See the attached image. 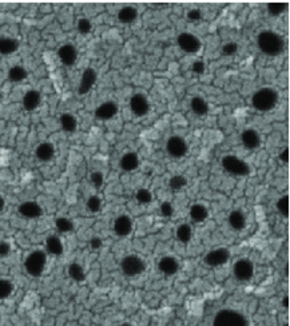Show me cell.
Returning a JSON list of instances; mask_svg holds the SVG:
<instances>
[{
	"label": "cell",
	"mask_w": 290,
	"mask_h": 326,
	"mask_svg": "<svg viewBox=\"0 0 290 326\" xmlns=\"http://www.w3.org/2000/svg\"><path fill=\"white\" fill-rule=\"evenodd\" d=\"M158 269L162 274L171 277V276H175L179 270V261L175 257H171V255H165L159 259Z\"/></svg>",
	"instance_id": "e0dca14e"
},
{
	"label": "cell",
	"mask_w": 290,
	"mask_h": 326,
	"mask_svg": "<svg viewBox=\"0 0 290 326\" xmlns=\"http://www.w3.org/2000/svg\"><path fill=\"white\" fill-rule=\"evenodd\" d=\"M90 245H91V248L97 250V249L102 248V245L103 244H102V239L98 238V237H94V238L90 241Z\"/></svg>",
	"instance_id": "bcb514c9"
},
{
	"label": "cell",
	"mask_w": 290,
	"mask_h": 326,
	"mask_svg": "<svg viewBox=\"0 0 290 326\" xmlns=\"http://www.w3.org/2000/svg\"><path fill=\"white\" fill-rule=\"evenodd\" d=\"M98 80V74L94 68H86L80 76V82H79L78 93L79 95H86L89 94L95 86V83Z\"/></svg>",
	"instance_id": "7c38bea8"
},
{
	"label": "cell",
	"mask_w": 290,
	"mask_h": 326,
	"mask_svg": "<svg viewBox=\"0 0 290 326\" xmlns=\"http://www.w3.org/2000/svg\"><path fill=\"white\" fill-rule=\"evenodd\" d=\"M257 46L262 54L267 56H278L285 50V40L280 34L266 29L257 36Z\"/></svg>",
	"instance_id": "6da1fadb"
},
{
	"label": "cell",
	"mask_w": 290,
	"mask_h": 326,
	"mask_svg": "<svg viewBox=\"0 0 290 326\" xmlns=\"http://www.w3.org/2000/svg\"><path fill=\"white\" fill-rule=\"evenodd\" d=\"M27 76H28L27 70H25L23 66H19V64L12 66V67L8 70V79H10L11 82L20 83L23 82V80H25Z\"/></svg>",
	"instance_id": "f546056e"
},
{
	"label": "cell",
	"mask_w": 290,
	"mask_h": 326,
	"mask_svg": "<svg viewBox=\"0 0 290 326\" xmlns=\"http://www.w3.org/2000/svg\"><path fill=\"white\" fill-rule=\"evenodd\" d=\"M14 292V283L10 279L0 278V301L7 300Z\"/></svg>",
	"instance_id": "d6a6232c"
},
{
	"label": "cell",
	"mask_w": 290,
	"mask_h": 326,
	"mask_svg": "<svg viewBox=\"0 0 290 326\" xmlns=\"http://www.w3.org/2000/svg\"><path fill=\"white\" fill-rule=\"evenodd\" d=\"M90 180H91V183H93L94 187H102L104 183V176L103 173H100V171H94L91 173V176H90Z\"/></svg>",
	"instance_id": "ab89813d"
},
{
	"label": "cell",
	"mask_w": 290,
	"mask_h": 326,
	"mask_svg": "<svg viewBox=\"0 0 290 326\" xmlns=\"http://www.w3.org/2000/svg\"><path fill=\"white\" fill-rule=\"evenodd\" d=\"M11 253V244L7 242V241H3L0 242V257L4 258V257H8Z\"/></svg>",
	"instance_id": "ee69618b"
},
{
	"label": "cell",
	"mask_w": 290,
	"mask_h": 326,
	"mask_svg": "<svg viewBox=\"0 0 290 326\" xmlns=\"http://www.w3.org/2000/svg\"><path fill=\"white\" fill-rule=\"evenodd\" d=\"M222 167L233 176H246L250 174V166L236 155H225L222 158Z\"/></svg>",
	"instance_id": "8992f818"
},
{
	"label": "cell",
	"mask_w": 290,
	"mask_h": 326,
	"mask_svg": "<svg viewBox=\"0 0 290 326\" xmlns=\"http://www.w3.org/2000/svg\"><path fill=\"white\" fill-rule=\"evenodd\" d=\"M35 156L40 162H49L55 156V147L51 142H43L35 150Z\"/></svg>",
	"instance_id": "44dd1931"
},
{
	"label": "cell",
	"mask_w": 290,
	"mask_h": 326,
	"mask_svg": "<svg viewBox=\"0 0 290 326\" xmlns=\"http://www.w3.org/2000/svg\"><path fill=\"white\" fill-rule=\"evenodd\" d=\"M192 70L194 74L201 75V74L205 73V70H206V64L203 63L202 60H195V62L192 64Z\"/></svg>",
	"instance_id": "7bdbcfd3"
},
{
	"label": "cell",
	"mask_w": 290,
	"mask_h": 326,
	"mask_svg": "<svg viewBox=\"0 0 290 326\" xmlns=\"http://www.w3.org/2000/svg\"><path fill=\"white\" fill-rule=\"evenodd\" d=\"M242 145L249 150H256L261 145V136L254 128H246L241 134Z\"/></svg>",
	"instance_id": "d6986e66"
},
{
	"label": "cell",
	"mask_w": 290,
	"mask_h": 326,
	"mask_svg": "<svg viewBox=\"0 0 290 326\" xmlns=\"http://www.w3.org/2000/svg\"><path fill=\"white\" fill-rule=\"evenodd\" d=\"M40 102H42V95L38 90H30L23 95V99H22V104H23V108L25 111H35L36 108L40 106Z\"/></svg>",
	"instance_id": "ac0fdd59"
},
{
	"label": "cell",
	"mask_w": 290,
	"mask_h": 326,
	"mask_svg": "<svg viewBox=\"0 0 290 326\" xmlns=\"http://www.w3.org/2000/svg\"><path fill=\"white\" fill-rule=\"evenodd\" d=\"M187 19L192 20V22H198L202 19V12L198 8H192V10L187 12Z\"/></svg>",
	"instance_id": "f6af8a7d"
},
{
	"label": "cell",
	"mask_w": 290,
	"mask_h": 326,
	"mask_svg": "<svg viewBox=\"0 0 290 326\" xmlns=\"http://www.w3.org/2000/svg\"><path fill=\"white\" fill-rule=\"evenodd\" d=\"M18 213H19L23 218L38 219L43 215V209H42V206H40L38 202H34V201H25V202L19 204Z\"/></svg>",
	"instance_id": "9a60e30c"
},
{
	"label": "cell",
	"mask_w": 290,
	"mask_h": 326,
	"mask_svg": "<svg viewBox=\"0 0 290 326\" xmlns=\"http://www.w3.org/2000/svg\"><path fill=\"white\" fill-rule=\"evenodd\" d=\"M275 207H277L278 213H280L282 217L288 218V217H289V195H284V197H281L280 200L277 201Z\"/></svg>",
	"instance_id": "d590c367"
},
{
	"label": "cell",
	"mask_w": 290,
	"mask_h": 326,
	"mask_svg": "<svg viewBox=\"0 0 290 326\" xmlns=\"http://www.w3.org/2000/svg\"><path fill=\"white\" fill-rule=\"evenodd\" d=\"M118 326H133V325H131V324H127V322H124V324H121V325Z\"/></svg>",
	"instance_id": "f907efd6"
},
{
	"label": "cell",
	"mask_w": 290,
	"mask_h": 326,
	"mask_svg": "<svg viewBox=\"0 0 290 326\" xmlns=\"http://www.w3.org/2000/svg\"><path fill=\"white\" fill-rule=\"evenodd\" d=\"M284 326H289V325H288V324H285V325H284Z\"/></svg>",
	"instance_id": "f5cc1de1"
},
{
	"label": "cell",
	"mask_w": 290,
	"mask_h": 326,
	"mask_svg": "<svg viewBox=\"0 0 290 326\" xmlns=\"http://www.w3.org/2000/svg\"><path fill=\"white\" fill-rule=\"evenodd\" d=\"M4 207H5V201H4V198H3V197L0 195V213H1L3 210H4Z\"/></svg>",
	"instance_id": "c3c4849f"
},
{
	"label": "cell",
	"mask_w": 290,
	"mask_h": 326,
	"mask_svg": "<svg viewBox=\"0 0 290 326\" xmlns=\"http://www.w3.org/2000/svg\"><path fill=\"white\" fill-rule=\"evenodd\" d=\"M282 306L289 307V297H288V296H286V297L282 300Z\"/></svg>",
	"instance_id": "681fc988"
},
{
	"label": "cell",
	"mask_w": 290,
	"mask_h": 326,
	"mask_svg": "<svg viewBox=\"0 0 290 326\" xmlns=\"http://www.w3.org/2000/svg\"><path fill=\"white\" fill-rule=\"evenodd\" d=\"M19 49V42L14 38L0 36V55H11Z\"/></svg>",
	"instance_id": "484cf974"
},
{
	"label": "cell",
	"mask_w": 290,
	"mask_h": 326,
	"mask_svg": "<svg viewBox=\"0 0 290 326\" xmlns=\"http://www.w3.org/2000/svg\"><path fill=\"white\" fill-rule=\"evenodd\" d=\"M187 179L183 176H174L169 180V186L171 187V190L178 191L182 190L183 187H186Z\"/></svg>",
	"instance_id": "8d00e7d4"
},
{
	"label": "cell",
	"mask_w": 290,
	"mask_h": 326,
	"mask_svg": "<svg viewBox=\"0 0 290 326\" xmlns=\"http://www.w3.org/2000/svg\"><path fill=\"white\" fill-rule=\"evenodd\" d=\"M280 159L281 162H284V163H288L289 162V149L286 147L284 150L280 152Z\"/></svg>",
	"instance_id": "7dc6e473"
},
{
	"label": "cell",
	"mask_w": 290,
	"mask_h": 326,
	"mask_svg": "<svg viewBox=\"0 0 290 326\" xmlns=\"http://www.w3.org/2000/svg\"><path fill=\"white\" fill-rule=\"evenodd\" d=\"M135 200L139 204H150L153 202V194L148 189H139L135 193Z\"/></svg>",
	"instance_id": "836d02e7"
},
{
	"label": "cell",
	"mask_w": 290,
	"mask_h": 326,
	"mask_svg": "<svg viewBox=\"0 0 290 326\" xmlns=\"http://www.w3.org/2000/svg\"><path fill=\"white\" fill-rule=\"evenodd\" d=\"M213 326H249V321L243 313L234 309H222L214 316Z\"/></svg>",
	"instance_id": "3957f363"
},
{
	"label": "cell",
	"mask_w": 290,
	"mask_h": 326,
	"mask_svg": "<svg viewBox=\"0 0 290 326\" xmlns=\"http://www.w3.org/2000/svg\"><path fill=\"white\" fill-rule=\"evenodd\" d=\"M86 207H87V210H89L90 213H93V214L99 213L100 209H102V200L99 198L98 195H91L89 200H87V202H86Z\"/></svg>",
	"instance_id": "e575fe53"
},
{
	"label": "cell",
	"mask_w": 290,
	"mask_h": 326,
	"mask_svg": "<svg viewBox=\"0 0 290 326\" xmlns=\"http://www.w3.org/2000/svg\"><path fill=\"white\" fill-rule=\"evenodd\" d=\"M166 150H168V154L171 158L179 159V158H183L186 155L187 151H189V146H187V142L183 139L182 136L172 135L166 142Z\"/></svg>",
	"instance_id": "ba28073f"
},
{
	"label": "cell",
	"mask_w": 290,
	"mask_h": 326,
	"mask_svg": "<svg viewBox=\"0 0 290 326\" xmlns=\"http://www.w3.org/2000/svg\"><path fill=\"white\" fill-rule=\"evenodd\" d=\"M190 108L192 111L198 115V117H203L209 112V103L203 99L202 97H194L190 102Z\"/></svg>",
	"instance_id": "83f0119b"
},
{
	"label": "cell",
	"mask_w": 290,
	"mask_h": 326,
	"mask_svg": "<svg viewBox=\"0 0 290 326\" xmlns=\"http://www.w3.org/2000/svg\"><path fill=\"white\" fill-rule=\"evenodd\" d=\"M237 51H238V44L234 43V42H229V43H226L222 47V54L226 55V56L234 55Z\"/></svg>",
	"instance_id": "60d3db41"
},
{
	"label": "cell",
	"mask_w": 290,
	"mask_h": 326,
	"mask_svg": "<svg viewBox=\"0 0 290 326\" xmlns=\"http://www.w3.org/2000/svg\"><path fill=\"white\" fill-rule=\"evenodd\" d=\"M55 226H56V229H58L59 233H71V231H74L75 229L74 222H72L70 218H66V217H59V218H56V221H55Z\"/></svg>",
	"instance_id": "1f68e13d"
},
{
	"label": "cell",
	"mask_w": 290,
	"mask_h": 326,
	"mask_svg": "<svg viewBox=\"0 0 290 326\" xmlns=\"http://www.w3.org/2000/svg\"><path fill=\"white\" fill-rule=\"evenodd\" d=\"M147 268L146 261L137 254H128L121 261V270L126 277H138Z\"/></svg>",
	"instance_id": "5b68a950"
},
{
	"label": "cell",
	"mask_w": 290,
	"mask_h": 326,
	"mask_svg": "<svg viewBox=\"0 0 290 326\" xmlns=\"http://www.w3.org/2000/svg\"><path fill=\"white\" fill-rule=\"evenodd\" d=\"M189 214H190V218H192L194 222L202 224V222H205L207 217H209V209H207L205 204L194 203L192 204Z\"/></svg>",
	"instance_id": "d4e9b609"
},
{
	"label": "cell",
	"mask_w": 290,
	"mask_h": 326,
	"mask_svg": "<svg viewBox=\"0 0 290 326\" xmlns=\"http://www.w3.org/2000/svg\"><path fill=\"white\" fill-rule=\"evenodd\" d=\"M233 274L240 282H247L254 276V263L249 258L238 259L233 266Z\"/></svg>",
	"instance_id": "52a82bcc"
},
{
	"label": "cell",
	"mask_w": 290,
	"mask_h": 326,
	"mask_svg": "<svg viewBox=\"0 0 290 326\" xmlns=\"http://www.w3.org/2000/svg\"><path fill=\"white\" fill-rule=\"evenodd\" d=\"M47 266V253L43 250L31 251L24 259V270L31 277H40Z\"/></svg>",
	"instance_id": "277c9868"
},
{
	"label": "cell",
	"mask_w": 290,
	"mask_h": 326,
	"mask_svg": "<svg viewBox=\"0 0 290 326\" xmlns=\"http://www.w3.org/2000/svg\"><path fill=\"white\" fill-rule=\"evenodd\" d=\"M113 230L117 237H121V238L128 237L133 233V219L126 214L119 215L114 221Z\"/></svg>",
	"instance_id": "4fadbf2b"
},
{
	"label": "cell",
	"mask_w": 290,
	"mask_h": 326,
	"mask_svg": "<svg viewBox=\"0 0 290 326\" xmlns=\"http://www.w3.org/2000/svg\"><path fill=\"white\" fill-rule=\"evenodd\" d=\"M46 251L51 255L59 257L64 251V246L62 239L58 235H49L46 239Z\"/></svg>",
	"instance_id": "7402d4cb"
},
{
	"label": "cell",
	"mask_w": 290,
	"mask_h": 326,
	"mask_svg": "<svg viewBox=\"0 0 290 326\" xmlns=\"http://www.w3.org/2000/svg\"><path fill=\"white\" fill-rule=\"evenodd\" d=\"M177 238L181 244H189L193 238V229L189 224L179 225L177 227Z\"/></svg>",
	"instance_id": "4dcf8cb0"
},
{
	"label": "cell",
	"mask_w": 290,
	"mask_h": 326,
	"mask_svg": "<svg viewBox=\"0 0 290 326\" xmlns=\"http://www.w3.org/2000/svg\"><path fill=\"white\" fill-rule=\"evenodd\" d=\"M161 214L163 217H166V218H170L174 214V206H172L170 202H163L161 204Z\"/></svg>",
	"instance_id": "b9f144b4"
},
{
	"label": "cell",
	"mask_w": 290,
	"mask_h": 326,
	"mask_svg": "<svg viewBox=\"0 0 290 326\" xmlns=\"http://www.w3.org/2000/svg\"><path fill=\"white\" fill-rule=\"evenodd\" d=\"M59 123L62 130L69 132V134H72V132L76 131V128H78V119H76L72 114H70V112H63V114L60 115Z\"/></svg>",
	"instance_id": "cb8c5ba5"
},
{
	"label": "cell",
	"mask_w": 290,
	"mask_h": 326,
	"mask_svg": "<svg viewBox=\"0 0 290 326\" xmlns=\"http://www.w3.org/2000/svg\"><path fill=\"white\" fill-rule=\"evenodd\" d=\"M119 111L118 104L115 102H104L99 104L98 107L95 108V118L99 121H110L113 119Z\"/></svg>",
	"instance_id": "2e32d148"
},
{
	"label": "cell",
	"mask_w": 290,
	"mask_h": 326,
	"mask_svg": "<svg viewBox=\"0 0 290 326\" xmlns=\"http://www.w3.org/2000/svg\"><path fill=\"white\" fill-rule=\"evenodd\" d=\"M138 18V10L135 7H123L118 12V19L123 25H131Z\"/></svg>",
	"instance_id": "4316f807"
},
{
	"label": "cell",
	"mask_w": 290,
	"mask_h": 326,
	"mask_svg": "<svg viewBox=\"0 0 290 326\" xmlns=\"http://www.w3.org/2000/svg\"><path fill=\"white\" fill-rule=\"evenodd\" d=\"M177 43L178 47L187 54H197L202 47L201 40L190 32H182V34L178 35Z\"/></svg>",
	"instance_id": "9c48e42d"
},
{
	"label": "cell",
	"mask_w": 290,
	"mask_h": 326,
	"mask_svg": "<svg viewBox=\"0 0 290 326\" xmlns=\"http://www.w3.org/2000/svg\"><path fill=\"white\" fill-rule=\"evenodd\" d=\"M0 102H1V94H0Z\"/></svg>",
	"instance_id": "816d5d0a"
},
{
	"label": "cell",
	"mask_w": 290,
	"mask_h": 326,
	"mask_svg": "<svg viewBox=\"0 0 290 326\" xmlns=\"http://www.w3.org/2000/svg\"><path fill=\"white\" fill-rule=\"evenodd\" d=\"M288 10V3H269L267 4V12L271 16H280Z\"/></svg>",
	"instance_id": "74e56055"
},
{
	"label": "cell",
	"mask_w": 290,
	"mask_h": 326,
	"mask_svg": "<svg viewBox=\"0 0 290 326\" xmlns=\"http://www.w3.org/2000/svg\"><path fill=\"white\" fill-rule=\"evenodd\" d=\"M58 58L66 67H72L78 60V50L75 49L74 44H63L58 50Z\"/></svg>",
	"instance_id": "5bb4252c"
},
{
	"label": "cell",
	"mask_w": 290,
	"mask_h": 326,
	"mask_svg": "<svg viewBox=\"0 0 290 326\" xmlns=\"http://www.w3.org/2000/svg\"><path fill=\"white\" fill-rule=\"evenodd\" d=\"M139 156L137 152H126L124 155L119 159V167L126 173H131V171L137 170L139 167Z\"/></svg>",
	"instance_id": "ffe728a7"
},
{
	"label": "cell",
	"mask_w": 290,
	"mask_h": 326,
	"mask_svg": "<svg viewBox=\"0 0 290 326\" xmlns=\"http://www.w3.org/2000/svg\"><path fill=\"white\" fill-rule=\"evenodd\" d=\"M229 258H230V253L226 248H217L210 250L205 255L203 262L206 266H210V268H218V266L227 263Z\"/></svg>",
	"instance_id": "30bf717a"
},
{
	"label": "cell",
	"mask_w": 290,
	"mask_h": 326,
	"mask_svg": "<svg viewBox=\"0 0 290 326\" xmlns=\"http://www.w3.org/2000/svg\"><path fill=\"white\" fill-rule=\"evenodd\" d=\"M130 110L135 117H145L150 112V102L146 95L143 94H134L130 98Z\"/></svg>",
	"instance_id": "8fae6325"
},
{
	"label": "cell",
	"mask_w": 290,
	"mask_h": 326,
	"mask_svg": "<svg viewBox=\"0 0 290 326\" xmlns=\"http://www.w3.org/2000/svg\"><path fill=\"white\" fill-rule=\"evenodd\" d=\"M227 221H229V225H230L231 229L236 230V231H241V230L245 229L246 222H247L245 213L241 211V210H234V211H231Z\"/></svg>",
	"instance_id": "603a6c76"
},
{
	"label": "cell",
	"mask_w": 290,
	"mask_h": 326,
	"mask_svg": "<svg viewBox=\"0 0 290 326\" xmlns=\"http://www.w3.org/2000/svg\"><path fill=\"white\" fill-rule=\"evenodd\" d=\"M280 99L278 91L271 87H262L251 97V106L260 112H269L277 106Z\"/></svg>",
	"instance_id": "7a4b0ae2"
},
{
	"label": "cell",
	"mask_w": 290,
	"mask_h": 326,
	"mask_svg": "<svg viewBox=\"0 0 290 326\" xmlns=\"http://www.w3.org/2000/svg\"><path fill=\"white\" fill-rule=\"evenodd\" d=\"M76 28H78L79 34L87 35L91 32V29H93V25H91V22H90L87 18H82V19L78 20V23H76Z\"/></svg>",
	"instance_id": "f35d334b"
},
{
	"label": "cell",
	"mask_w": 290,
	"mask_h": 326,
	"mask_svg": "<svg viewBox=\"0 0 290 326\" xmlns=\"http://www.w3.org/2000/svg\"><path fill=\"white\" fill-rule=\"evenodd\" d=\"M67 273H69V277L75 282H83L86 279V272H84L83 266L78 262L70 263Z\"/></svg>",
	"instance_id": "f1b7e54d"
}]
</instances>
